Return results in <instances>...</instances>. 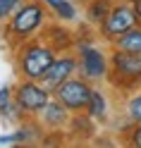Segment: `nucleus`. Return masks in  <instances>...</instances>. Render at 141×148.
<instances>
[{
    "instance_id": "nucleus-10",
    "label": "nucleus",
    "mask_w": 141,
    "mask_h": 148,
    "mask_svg": "<svg viewBox=\"0 0 141 148\" xmlns=\"http://www.w3.org/2000/svg\"><path fill=\"white\" fill-rule=\"evenodd\" d=\"M65 108L60 100L58 103H48L41 112H43V119H45V124H50V127H58V124H65V119H67V112H65Z\"/></svg>"
},
{
    "instance_id": "nucleus-17",
    "label": "nucleus",
    "mask_w": 141,
    "mask_h": 148,
    "mask_svg": "<svg viewBox=\"0 0 141 148\" xmlns=\"http://www.w3.org/2000/svg\"><path fill=\"white\" fill-rule=\"evenodd\" d=\"M134 143H136V146H141V127L136 129V134H134Z\"/></svg>"
},
{
    "instance_id": "nucleus-6",
    "label": "nucleus",
    "mask_w": 141,
    "mask_h": 148,
    "mask_svg": "<svg viewBox=\"0 0 141 148\" xmlns=\"http://www.w3.org/2000/svg\"><path fill=\"white\" fill-rule=\"evenodd\" d=\"M77 69V62H74L72 58H65V60H55L53 67L45 72V77H41V86L48 88V91H55L62 81L69 79V74Z\"/></svg>"
},
{
    "instance_id": "nucleus-8",
    "label": "nucleus",
    "mask_w": 141,
    "mask_h": 148,
    "mask_svg": "<svg viewBox=\"0 0 141 148\" xmlns=\"http://www.w3.org/2000/svg\"><path fill=\"white\" fill-rule=\"evenodd\" d=\"M112 64H115V69L120 74H127V77H141V55L120 50V53H115V58H112Z\"/></svg>"
},
{
    "instance_id": "nucleus-15",
    "label": "nucleus",
    "mask_w": 141,
    "mask_h": 148,
    "mask_svg": "<svg viewBox=\"0 0 141 148\" xmlns=\"http://www.w3.org/2000/svg\"><path fill=\"white\" fill-rule=\"evenodd\" d=\"M7 98H10V91L3 86V88H0V110H5V108H7Z\"/></svg>"
},
{
    "instance_id": "nucleus-3",
    "label": "nucleus",
    "mask_w": 141,
    "mask_h": 148,
    "mask_svg": "<svg viewBox=\"0 0 141 148\" xmlns=\"http://www.w3.org/2000/svg\"><path fill=\"white\" fill-rule=\"evenodd\" d=\"M134 24H136V12H134V7L120 5V7H112L110 14L105 17L103 31H105V36H110V38H120V36H124L127 31L134 29Z\"/></svg>"
},
{
    "instance_id": "nucleus-11",
    "label": "nucleus",
    "mask_w": 141,
    "mask_h": 148,
    "mask_svg": "<svg viewBox=\"0 0 141 148\" xmlns=\"http://www.w3.org/2000/svg\"><path fill=\"white\" fill-rule=\"evenodd\" d=\"M45 3L50 5V10H55V14H60L62 19H74V7L72 3H67V0H45Z\"/></svg>"
},
{
    "instance_id": "nucleus-7",
    "label": "nucleus",
    "mask_w": 141,
    "mask_h": 148,
    "mask_svg": "<svg viewBox=\"0 0 141 148\" xmlns=\"http://www.w3.org/2000/svg\"><path fill=\"white\" fill-rule=\"evenodd\" d=\"M79 53H81V69H84L86 77L98 79V77L105 74V58H103L96 48H91V45H81Z\"/></svg>"
},
{
    "instance_id": "nucleus-9",
    "label": "nucleus",
    "mask_w": 141,
    "mask_h": 148,
    "mask_svg": "<svg viewBox=\"0 0 141 148\" xmlns=\"http://www.w3.org/2000/svg\"><path fill=\"white\" fill-rule=\"evenodd\" d=\"M117 48L124 50V53L141 55V26H139V29L127 31L124 36H120V38H117Z\"/></svg>"
},
{
    "instance_id": "nucleus-5",
    "label": "nucleus",
    "mask_w": 141,
    "mask_h": 148,
    "mask_svg": "<svg viewBox=\"0 0 141 148\" xmlns=\"http://www.w3.org/2000/svg\"><path fill=\"white\" fill-rule=\"evenodd\" d=\"M43 22V7L39 3H26L24 7H19L12 19V31L17 36H29L41 26Z\"/></svg>"
},
{
    "instance_id": "nucleus-1",
    "label": "nucleus",
    "mask_w": 141,
    "mask_h": 148,
    "mask_svg": "<svg viewBox=\"0 0 141 148\" xmlns=\"http://www.w3.org/2000/svg\"><path fill=\"white\" fill-rule=\"evenodd\" d=\"M55 96L67 110H81V108H89L91 88L81 79H67L55 88Z\"/></svg>"
},
{
    "instance_id": "nucleus-13",
    "label": "nucleus",
    "mask_w": 141,
    "mask_h": 148,
    "mask_svg": "<svg viewBox=\"0 0 141 148\" xmlns=\"http://www.w3.org/2000/svg\"><path fill=\"white\" fill-rule=\"evenodd\" d=\"M19 3H22V0H0V19H5L12 10H17Z\"/></svg>"
},
{
    "instance_id": "nucleus-4",
    "label": "nucleus",
    "mask_w": 141,
    "mask_h": 148,
    "mask_svg": "<svg viewBox=\"0 0 141 148\" xmlns=\"http://www.w3.org/2000/svg\"><path fill=\"white\" fill-rule=\"evenodd\" d=\"M14 100H17V108H19V110H26V112H39V110H43L45 105L50 103V100H48V88L36 86L34 79L17 88Z\"/></svg>"
},
{
    "instance_id": "nucleus-18",
    "label": "nucleus",
    "mask_w": 141,
    "mask_h": 148,
    "mask_svg": "<svg viewBox=\"0 0 141 148\" xmlns=\"http://www.w3.org/2000/svg\"><path fill=\"white\" fill-rule=\"evenodd\" d=\"M131 3H134V0H131Z\"/></svg>"
},
{
    "instance_id": "nucleus-16",
    "label": "nucleus",
    "mask_w": 141,
    "mask_h": 148,
    "mask_svg": "<svg viewBox=\"0 0 141 148\" xmlns=\"http://www.w3.org/2000/svg\"><path fill=\"white\" fill-rule=\"evenodd\" d=\"M134 12H136V22L141 26V0H134Z\"/></svg>"
},
{
    "instance_id": "nucleus-14",
    "label": "nucleus",
    "mask_w": 141,
    "mask_h": 148,
    "mask_svg": "<svg viewBox=\"0 0 141 148\" xmlns=\"http://www.w3.org/2000/svg\"><path fill=\"white\" fill-rule=\"evenodd\" d=\"M129 115H131L134 122H141V96L131 98V103H129Z\"/></svg>"
},
{
    "instance_id": "nucleus-2",
    "label": "nucleus",
    "mask_w": 141,
    "mask_h": 148,
    "mask_svg": "<svg viewBox=\"0 0 141 148\" xmlns=\"http://www.w3.org/2000/svg\"><path fill=\"white\" fill-rule=\"evenodd\" d=\"M53 62H55V58H53L50 48L31 45V48L22 55V72L29 79H41V77H45V72L53 67Z\"/></svg>"
},
{
    "instance_id": "nucleus-12",
    "label": "nucleus",
    "mask_w": 141,
    "mask_h": 148,
    "mask_svg": "<svg viewBox=\"0 0 141 148\" xmlns=\"http://www.w3.org/2000/svg\"><path fill=\"white\" fill-rule=\"evenodd\" d=\"M89 110L93 117H103L105 115V98L98 91H91V100H89Z\"/></svg>"
}]
</instances>
